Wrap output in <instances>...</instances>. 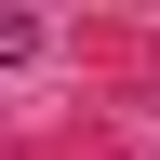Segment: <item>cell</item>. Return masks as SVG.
Instances as JSON below:
<instances>
[{
    "label": "cell",
    "instance_id": "1",
    "mask_svg": "<svg viewBox=\"0 0 160 160\" xmlns=\"http://www.w3.org/2000/svg\"><path fill=\"white\" fill-rule=\"evenodd\" d=\"M40 53H53V27L40 13H0V67H40Z\"/></svg>",
    "mask_w": 160,
    "mask_h": 160
}]
</instances>
